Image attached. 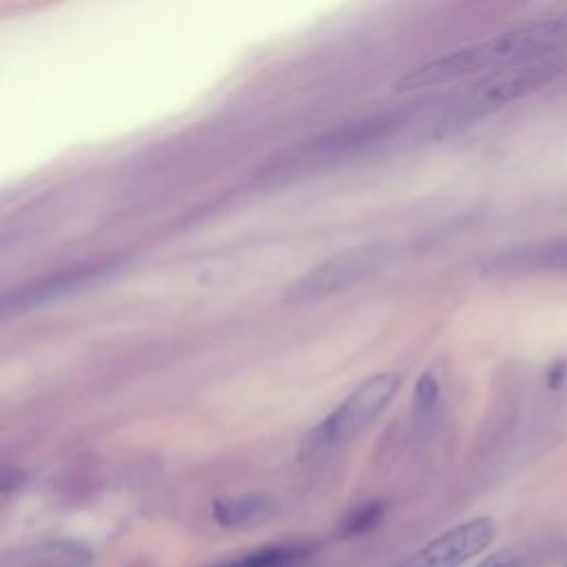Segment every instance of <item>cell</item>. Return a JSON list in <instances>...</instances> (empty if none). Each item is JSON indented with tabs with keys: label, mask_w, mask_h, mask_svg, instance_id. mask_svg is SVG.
Returning <instances> with one entry per match:
<instances>
[{
	"label": "cell",
	"mask_w": 567,
	"mask_h": 567,
	"mask_svg": "<svg viewBox=\"0 0 567 567\" xmlns=\"http://www.w3.org/2000/svg\"><path fill=\"white\" fill-rule=\"evenodd\" d=\"M383 514V507L379 503H368L363 505L361 509H357L348 520H346V532L348 534H359V532H365L370 529L372 525L379 523Z\"/></svg>",
	"instance_id": "9"
},
{
	"label": "cell",
	"mask_w": 567,
	"mask_h": 567,
	"mask_svg": "<svg viewBox=\"0 0 567 567\" xmlns=\"http://www.w3.org/2000/svg\"><path fill=\"white\" fill-rule=\"evenodd\" d=\"M439 401V383L432 374H421L414 388V405L412 414L414 419H427Z\"/></svg>",
	"instance_id": "8"
},
{
	"label": "cell",
	"mask_w": 567,
	"mask_h": 567,
	"mask_svg": "<svg viewBox=\"0 0 567 567\" xmlns=\"http://www.w3.org/2000/svg\"><path fill=\"white\" fill-rule=\"evenodd\" d=\"M565 377H567V363L565 361H556V363H551V368L547 372V385L551 390H558L563 385Z\"/></svg>",
	"instance_id": "11"
},
{
	"label": "cell",
	"mask_w": 567,
	"mask_h": 567,
	"mask_svg": "<svg viewBox=\"0 0 567 567\" xmlns=\"http://www.w3.org/2000/svg\"><path fill=\"white\" fill-rule=\"evenodd\" d=\"M401 388V374L394 370L377 372L363 379L332 412H328L301 441V456H317L348 443L363 432L394 399Z\"/></svg>",
	"instance_id": "3"
},
{
	"label": "cell",
	"mask_w": 567,
	"mask_h": 567,
	"mask_svg": "<svg viewBox=\"0 0 567 567\" xmlns=\"http://www.w3.org/2000/svg\"><path fill=\"white\" fill-rule=\"evenodd\" d=\"M565 567H567V563H565Z\"/></svg>",
	"instance_id": "12"
},
{
	"label": "cell",
	"mask_w": 567,
	"mask_h": 567,
	"mask_svg": "<svg viewBox=\"0 0 567 567\" xmlns=\"http://www.w3.org/2000/svg\"><path fill=\"white\" fill-rule=\"evenodd\" d=\"M494 534V523L487 516L465 520L425 543L396 567H458L481 554Z\"/></svg>",
	"instance_id": "5"
},
{
	"label": "cell",
	"mask_w": 567,
	"mask_h": 567,
	"mask_svg": "<svg viewBox=\"0 0 567 567\" xmlns=\"http://www.w3.org/2000/svg\"><path fill=\"white\" fill-rule=\"evenodd\" d=\"M388 248L385 246H365V248H354L341 255H334L306 275H301L290 288H288V299L306 301V299H317L326 297L332 292H341L343 288L370 277L374 270L383 266L388 259Z\"/></svg>",
	"instance_id": "4"
},
{
	"label": "cell",
	"mask_w": 567,
	"mask_h": 567,
	"mask_svg": "<svg viewBox=\"0 0 567 567\" xmlns=\"http://www.w3.org/2000/svg\"><path fill=\"white\" fill-rule=\"evenodd\" d=\"M272 514V503L261 494L226 496L213 503V516L221 527H248L266 520Z\"/></svg>",
	"instance_id": "6"
},
{
	"label": "cell",
	"mask_w": 567,
	"mask_h": 567,
	"mask_svg": "<svg viewBox=\"0 0 567 567\" xmlns=\"http://www.w3.org/2000/svg\"><path fill=\"white\" fill-rule=\"evenodd\" d=\"M474 567H532V565H529V558L523 551L505 547V549H498V551L485 556Z\"/></svg>",
	"instance_id": "10"
},
{
	"label": "cell",
	"mask_w": 567,
	"mask_h": 567,
	"mask_svg": "<svg viewBox=\"0 0 567 567\" xmlns=\"http://www.w3.org/2000/svg\"><path fill=\"white\" fill-rule=\"evenodd\" d=\"M567 51V11L549 18H538L481 42H472L421 62L405 71L399 82V93H414L436 86H447L472 75H485L512 66H523L540 60H551Z\"/></svg>",
	"instance_id": "1"
},
{
	"label": "cell",
	"mask_w": 567,
	"mask_h": 567,
	"mask_svg": "<svg viewBox=\"0 0 567 567\" xmlns=\"http://www.w3.org/2000/svg\"><path fill=\"white\" fill-rule=\"evenodd\" d=\"M563 71L558 58L540 60L523 66H512L485 73L478 80L461 86L458 91L439 97L423 109V133L430 137L450 135L503 106L527 97L549 84Z\"/></svg>",
	"instance_id": "2"
},
{
	"label": "cell",
	"mask_w": 567,
	"mask_h": 567,
	"mask_svg": "<svg viewBox=\"0 0 567 567\" xmlns=\"http://www.w3.org/2000/svg\"><path fill=\"white\" fill-rule=\"evenodd\" d=\"M292 558L290 549L284 547H270V549H261L255 554H248L244 558L237 560H228L215 567H284L288 560Z\"/></svg>",
	"instance_id": "7"
}]
</instances>
